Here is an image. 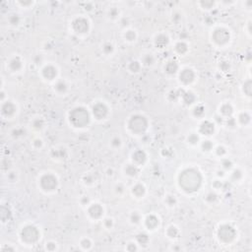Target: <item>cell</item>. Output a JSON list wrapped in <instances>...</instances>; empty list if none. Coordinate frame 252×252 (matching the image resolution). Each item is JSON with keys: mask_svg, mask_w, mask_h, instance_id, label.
<instances>
[{"mask_svg": "<svg viewBox=\"0 0 252 252\" xmlns=\"http://www.w3.org/2000/svg\"><path fill=\"white\" fill-rule=\"evenodd\" d=\"M201 183V176L198 171L194 170H186L180 174L179 184L183 190L187 192H193L198 190Z\"/></svg>", "mask_w": 252, "mask_h": 252, "instance_id": "6da1fadb", "label": "cell"}, {"mask_svg": "<svg viewBox=\"0 0 252 252\" xmlns=\"http://www.w3.org/2000/svg\"><path fill=\"white\" fill-rule=\"evenodd\" d=\"M69 120L74 127L81 128V127H85L89 124L90 116L88 111L84 107H76L72 109V111L70 112Z\"/></svg>", "mask_w": 252, "mask_h": 252, "instance_id": "7a4b0ae2", "label": "cell"}, {"mask_svg": "<svg viewBox=\"0 0 252 252\" xmlns=\"http://www.w3.org/2000/svg\"><path fill=\"white\" fill-rule=\"evenodd\" d=\"M147 126H148L147 119H146L145 116L139 115V114L133 115L132 117L130 118L129 123H128L129 129L135 134L143 133L144 131L147 129Z\"/></svg>", "mask_w": 252, "mask_h": 252, "instance_id": "3957f363", "label": "cell"}, {"mask_svg": "<svg viewBox=\"0 0 252 252\" xmlns=\"http://www.w3.org/2000/svg\"><path fill=\"white\" fill-rule=\"evenodd\" d=\"M236 235L235 229L232 226H229V225H224L220 226V229H219V238L220 240H222V242H231L235 239V237Z\"/></svg>", "mask_w": 252, "mask_h": 252, "instance_id": "277c9868", "label": "cell"}, {"mask_svg": "<svg viewBox=\"0 0 252 252\" xmlns=\"http://www.w3.org/2000/svg\"><path fill=\"white\" fill-rule=\"evenodd\" d=\"M41 186L45 191H54L57 187V178L52 174H45L41 178Z\"/></svg>", "mask_w": 252, "mask_h": 252, "instance_id": "5b68a950", "label": "cell"}, {"mask_svg": "<svg viewBox=\"0 0 252 252\" xmlns=\"http://www.w3.org/2000/svg\"><path fill=\"white\" fill-rule=\"evenodd\" d=\"M229 33L224 28H218L214 31L213 39L219 45H225L229 42Z\"/></svg>", "mask_w": 252, "mask_h": 252, "instance_id": "8992f818", "label": "cell"}, {"mask_svg": "<svg viewBox=\"0 0 252 252\" xmlns=\"http://www.w3.org/2000/svg\"><path fill=\"white\" fill-rule=\"evenodd\" d=\"M22 238L26 242H34L39 238V232L35 226H28L22 232Z\"/></svg>", "mask_w": 252, "mask_h": 252, "instance_id": "52a82bcc", "label": "cell"}, {"mask_svg": "<svg viewBox=\"0 0 252 252\" xmlns=\"http://www.w3.org/2000/svg\"><path fill=\"white\" fill-rule=\"evenodd\" d=\"M72 28L77 34H85L89 30V22L83 17L76 18L72 23Z\"/></svg>", "mask_w": 252, "mask_h": 252, "instance_id": "ba28073f", "label": "cell"}, {"mask_svg": "<svg viewBox=\"0 0 252 252\" xmlns=\"http://www.w3.org/2000/svg\"><path fill=\"white\" fill-rule=\"evenodd\" d=\"M108 109L107 105L103 103H98L93 107V113L94 116L97 119H104L107 115Z\"/></svg>", "mask_w": 252, "mask_h": 252, "instance_id": "9c48e42d", "label": "cell"}, {"mask_svg": "<svg viewBox=\"0 0 252 252\" xmlns=\"http://www.w3.org/2000/svg\"><path fill=\"white\" fill-rule=\"evenodd\" d=\"M194 77H195L194 72L189 68L183 69V70L180 72V75H179L180 82L183 83L184 85H188V84H190L191 82H193Z\"/></svg>", "mask_w": 252, "mask_h": 252, "instance_id": "30bf717a", "label": "cell"}, {"mask_svg": "<svg viewBox=\"0 0 252 252\" xmlns=\"http://www.w3.org/2000/svg\"><path fill=\"white\" fill-rule=\"evenodd\" d=\"M88 214L93 219H100L104 215V208L100 204H92L88 209Z\"/></svg>", "mask_w": 252, "mask_h": 252, "instance_id": "8fae6325", "label": "cell"}, {"mask_svg": "<svg viewBox=\"0 0 252 252\" xmlns=\"http://www.w3.org/2000/svg\"><path fill=\"white\" fill-rule=\"evenodd\" d=\"M56 75H57V70L52 65H47V66H45L42 69V76L46 80L51 81V80H53L56 77Z\"/></svg>", "mask_w": 252, "mask_h": 252, "instance_id": "7c38bea8", "label": "cell"}, {"mask_svg": "<svg viewBox=\"0 0 252 252\" xmlns=\"http://www.w3.org/2000/svg\"><path fill=\"white\" fill-rule=\"evenodd\" d=\"M200 133H202L203 135H206V136H210L214 133L215 131V125L214 123H212L210 121H204L202 124L200 125Z\"/></svg>", "mask_w": 252, "mask_h": 252, "instance_id": "4fadbf2b", "label": "cell"}, {"mask_svg": "<svg viewBox=\"0 0 252 252\" xmlns=\"http://www.w3.org/2000/svg\"><path fill=\"white\" fill-rule=\"evenodd\" d=\"M146 159H147V156H146L145 152H143L142 150H138V151L133 153V155H132V160H133L134 165H136L138 166L140 165H143Z\"/></svg>", "mask_w": 252, "mask_h": 252, "instance_id": "5bb4252c", "label": "cell"}, {"mask_svg": "<svg viewBox=\"0 0 252 252\" xmlns=\"http://www.w3.org/2000/svg\"><path fill=\"white\" fill-rule=\"evenodd\" d=\"M16 110H17L16 107L12 103H11V101H7L6 104H4L2 105V112H3V114H5L7 116L13 115L14 113L16 112Z\"/></svg>", "mask_w": 252, "mask_h": 252, "instance_id": "9a60e30c", "label": "cell"}, {"mask_svg": "<svg viewBox=\"0 0 252 252\" xmlns=\"http://www.w3.org/2000/svg\"><path fill=\"white\" fill-rule=\"evenodd\" d=\"M155 43L159 48H163V47L166 46L167 43H169V38H167V36L165 34H160L159 36H156Z\"/></svg>", "mask_w": 252, "mask_h": 252, "instance_id": "2e32d148", "label": "cell"}, {"mask_svg": "<svg viewBox=\"0 0 252 252\" xmlns=\"http://www.w3.org/2000/svg\"><path fill=\"white\" fill-rule=\"evenodd\" d=\"M145 224L149 229H155L157 228V226L159 225V219L156 216H154V215H151V216H148L146 218Z\"/></svg>", "mask_w": 252, "mask_h": 252, "instance_id": "e0dca14e", "label": "cell"}, {"mask_svg": "<svg viewBox=\"0 0 252 252\" xmlns=\"http://www.w3.org/2000/svg\"><path fill=\"white\" fill-rule=\"evenodd\" d=\"M220 112L222 113V116H226V117H231V115L233 112V108L231 104L226 103L220 107Z\"/></svg>", "mask_w": 252, "mask_h": 252, "instance_id": "ac0fdd59", "label": "cell"}, {"mask_svg": "<svg viewBox=\"0 0 252 252\" xmlns=\"http://www.w3.org/2000/svg\"><path fill=\"white\" fill-rule=\"evenodd\" d=\"M125 173L127 175H129V176L131 177H134V176H136V175H138V173H139V167H138V166L136 165H127L125 166Z\"/></svg>", "mask_w": 252, "mask_h": 252, "instance_id": "d6986e66", "label": "cell"}, {"mask_svg": "<svg viewBox=\"0 0 252 252\" xmlns=\"http://www.w3.org/2000/svg\"><path fill=\"white\" fill-rule=\"evenodd\" d=\"M145 191H146V189L144 187V185H142L140 183H138V184H136L132 187L133 195L136 196L137 198H141V197H143L144 194H145Z\"/></svg>", "mask_w": 252, "mask_h": 252, "instance_id": "ffe728a7", "label": "cell"}, {"mask_svg": "<svg viewBox=\"0 0 252 252\" xmlns=\"http://www.w3.org/2000/svg\"><path fill=\"white\" fill-rule=\"evenodd\" d=\"M237 120H238V122L241 124V125H248V124L250 123L251 117H250L249 113L246 112V111H243V112L239 113L238 117H237Z\"/></svg>", "mask_w": 252, "mask_h": 252, "instance_id": "44dd1931", "label": "cell"}, {"mask_svg": "<svg viewBox=\"0 0 252 252\" xmlns=\"http://www.w3.org/2000/svg\"><path fill=\"white\" fill-rule=\"evenodd\" d=\"M9 67L12 71H18L22 68V61L20 60L19 57L13 58L12 60L9 62Z\"/></svg>", "mask_w": 252, "mask_h": 252, "instance_id": "7402d4cb", "label": "cell"}, {"mask_svg": "<svg viewBox=\"0 0 252 252\" xmlns=\"http://www.w3.org/2000/svg\"><path fill=\"white\" fill-rule=\"evenodd\" d=\"M178 69V65L176 64V62L174 61H170L167 62L166 65L165 66V71L167 73V74H174L175 72L177 71Z\"/></svg>", "mask_w": 252, "mask_h": 252, "instance_id": "603a6c76", "label": "cell"}, {"mask_svg": "<svg viewBox=\"0 0 252 252\" xmlns=\"http://www.w3.org/2000/svg\"><path fill=\"white\" fill-rule=\"evenodd\" d=\"M54 90H55L58 94H65L66 93V91H67L66 83H65L64 81H61V80L60 81H58L55 84V86H54Z\"/></svg>", "mask_w": 252, "mask_h": 252, "instance_id": "cb8c5ba5", "label": "cell"}, {"mask_svg": "<svg viewBox=\"0 0 252 252\" xmlns=\"http://www.w3.org/2000/svg\"><path fill=\"white\" fill-rule=\"evenodd\" d=\"M187 50H188L187 45L183 42H177L176 45H175V51H176L177 53H179V54H184V53L187 52Z\"/></svg>", "mask_w": 252, "mask_h": 252, "instance_id": "d4e9b609", "label": "cell"}, {"mask_svg": "<svg viewBox=\"0 0 252 252\" xmlns=\"http://www.w3.org/2000/svg\"><path fill=\"white\" fill-rule=\"evenodd\" d=\"M155 62V57L153 56V54H145L143 56V59H142V63H143L145 66H151V65L154 64Z\"/></svg>", "mask_w": 252, "mask_h": 252, "instance_id": "484cf974", "label": "cell"}, {"mask_svg": "<svg viewBox=\"0 0 252 252\" xmlns=\"http://www.w3.org/2000/svg\"><path fill=\"white\" fill-rule=\"evenodd\" d=\"M84 183L87 185H93L94 183H96V177L94 176V174L92 173H87L83 178Z\"/></svg>", "mask_w": 252, "mask_h": 252, "instance_id": "4316f807", "label": "cell"}, {"mask_svg": "<svg viewBox=\"0 0 252 252\" xmlns=\"http://www.w3.org/2000/svg\"><path fill=\"white\" fill-rule=\"evenodd\" d=\"M166 235H169L171 238H173V237H176L178 235V229L176 226H170L169 229H167L166 231Z\"/></svg>", "mask_w": 252, "mask_h": 252, "instance_id": "83f0119b", "label": "cell"}, {"mask_svg": "<svg viewBox=\"0 0 252 252\" xmlns=\"http://www.w3.org/2000/svg\"><path fill=\"white\" fill-rule=\"evenodd\" d=\"M243 173L240 170H235L232 173V180L233 181H239L242 178Z\"/></svg>", "mask_w": 252, "mask_h": 252, "instance_id": "f1b7e54d", "label": "cell"}, {"mask_svg": "<svg viewBox=\"0 0 252 252\" xmlns=\"http://www.w3.org/2000/svg\"><path fill=\"white\" fill-rule=\"evenodd\" d=\"M141 69V64L138 61H132L129 64V70L133 73H137L139 72Z\"/></svg>", "mask_w": 252, "mask_h": 252, "instance_id": "f546056e", "label": "cell"}, {"mask_svg": "<svg viewBox=\"0 0 252 252\" xmlns=\"http://www.w3.org/2000/svg\"><path fill=\"white\" fill-rule=\"evenodd\" d=\"M43 126H45V122H43V120L42 118L34 119V121H33V127H34L35 129L41 130L43 128Z\"/></svg>", "mask_w": 252, "mask_h": 252, "instance_id": "4dcf8cb0", "label": "cell"}, {"mask_svg": "<svg viewBox=\"0 0 252 252\" xmlns=\"http://www.w3.org/2000/svg\"><path fill=\"white\" fill-rule=\"evenodd\" d=\"M124 38L128 42H134L136 39V33L132 30H129L124 34Z\"/></svg>", "mask_w": 252, "mask_h": 252, "instance_id": "1f68e13d", "label": "cell"}, {"mask_svg": "<svg viewBox=\"0 0 252 252\" xmlns=\"http://www.w3.org/2000/svg\"><path fill=\"white\" fill-rule=\"evenodd\" d=\"M130 221H131V222H133L135 225L139 224L141 222V215L138 213V212H132V214H131V216H130Z\"/></svg>", "mask_w": 252, "mask_h": 252, "instance_id": "d6a6232c", "label": "cell"}, {"mask_svg": "<svg viewBox=\"0 0 252 252\" xmlns=\"http://www.w3.org/2000/svg\"><path fill=\"white\" fill-rule=\"evenodd\" d=\"M137 241L140 244H144V245H146V244L149 242V237L146 233H139V235H137Z\"/></svg>", "mask_w": 252, "mask_h": 252, "instance_id": "836d02e7", "label": "cell"}, {"mask_svg": "<svg viewBox=\"0 0 252 252\" xmlns=\"http://www.w3.org/2000/svg\"><path fill=\"white\" fill-rule=\"evenodd\" d=\"M218 200V195L216 194L215 192H209L208 194L206 195V201L209 203H216Z\"/></svg>", "mask_w": 252, "mask_h": 252, "instance_id": "e575fe53", "label": "cell"}, {"mask_svg": "<svg viewBox=\"0 0 252 252\" xmlns=\"http://www.w3.org/2000/svg\"><path fill=\"white\" fill-rule=\"evenodd\" d=\"M165 202H166V204L167 206L173 207V206L175 205V204H176V198H175L174 195H167L166 197Z\"/></svg>", "mask_w": 252, "mask_h": 252, "instance_id": "d590c367", "label": "cell"}, {"mask_svg": "<svg viewBox=\"0 0 252 252\" xmlns=\"http://www.w3.org/2000/svg\"><path fill=\"white\" fill-rule=\"evenodd\" d=\"M185 98H187V101H184V103H185L186 104H191L193 103V101H195L194 95H193L192 93H189V92L185 93V94L183 95V100H185Z\"/></svg>", "mask_w": 252, "mask_h": 252, "instance_id": "8d00e7d4", "label": "cell"}, {"mask_svg": "<svg viewBox=\"0 0 252 252\" xmlns=\"http://www.w3.org/2000/svg\"><path fill=\"white\" fill-rule=\"evenodd\" d=\"M113 49H114V47H113V45H111V43H104V45L103 46V51L104 54H107V55H108V54H110L113 52Z\"/></svg>", "mask_w": 252, "mask_h": 252, "instance_id": "74e56055", "label": "cell"}, {"mask_svg": "<svg viewBox=\"0 0 252 252\" xmlns=\"http://www.w3.org/2000/svg\"><path fill=\"white\" fill-rule=\"evenodd\" d=\"M118 15H119V11H118L117 8H116V7H112V8L109 9V11H108V16H109V18H110V19L114 20V19H116V18L118 17Z\"/></svg>", "mask_w": 252, "mask_h": 252, "instance_id": "f35d334b", "label": "cell"}, {"mask_svg": "<svg viewBox=\"0 0 252 252\" xmlns=\"http://www.w3.org/2000/svg\"><path fill=\"white\" fill-rule=\"evenodd\" d=\"M232 166H233V163L231 160H229V159H226L224 160L222 162V169L226 170H232Z\"/></svg>", "mask_w": 252, "mask_h": 252, "instance_id": "ab89813d", "label": "cell"}, {"mask_svg": "<svg viewBox=\"0 0 252 252\" xmlns=\"http://www.w3.org/2000/svg\"><path fill=\"white\" fill-rule=\"evenodd\" d=\"M187 141H188V143H190V144H192V145H195V144H197L198 143V141H199V137H198V135L197 134H190L188 136V138H187Z\"/></svg>", "mask_w": 252, "mask_h": 252, "instance_id": "60d3db41", "label": "cell"}, {"mask_svg": "<svg viewBox=\"0 0 252 252\" xmlns=\"http://www.w3.org/2000/svg\"><path fill=\"white\" fill-rule=\"evenodd\" d=\"M202 149L203 151L205 152H210L212 149H213V144H212L211 141H204L202 143Z\"/></svg>", "mask_w": 252, "mask_h": 252, "instance_id": "b9f144b4", "label": "cell"}, {"mask_svg": "<svg viewBox=\"0 0 252 252\" xmlns=\"http://www.w3.org/2000/svg\"><path fill=\"white\" fill-rule=\"evenodd\" d=\"M110 145L112 146L113 148H119L120 146H121V139H120L119 137H113L111 139L110 142Z\"/></svg>", "mask_w": 252, "mask_h": 252, "instance_id": "7bdbcfd3", "label": "cell"}, {"mask_svg": "<svg viewBox=\"0 0 252 252\" xmlns=\"http://www.w3.org/2000/svg\"><path fill=\"white\" fill-rule=\"evenodd\" d=\"M243 90H244V93H245L246 96L250 97L251 96V82L248 80L246 83H244V86H243Z\"/></svg>", "mask_w": 252, "mask_h": 252, "instance_id": "ee69618b", "label": "cell"}, {"mask_svg": "<svg viewBox=\"0 0 252 252\" xmlns=\"http://www.w3.org/2000/svg\"><path fill=\"white\" fill-rule=\"evenodd\" d=\"M9 23L11 25H14V26H16L20 23V17L18 15H11L9 17Z\"/></svg>", "mask_w": 252, "mask_h": 252, "instance_id": "f6af8a7d", "label": "cell"}, {"mask_svg": "<svg viewBox=\"0 0 252 252\" xmlns=\"http://www.w3.org/2000/svg\"><path fill=\"white\" fill-rule=\"evenodd\" d=\"M204 107L199 105V107H196L194 108V110H193V113H194V115L197 116V117H200V116H202L204 114Z\"/></svg>", "mask_w": 252, "mask_h": 252, "instance_id": "bcb514c9", "label": "cell"}, {"mask_svg": "<svg viewBox=\"0 0 252 252\" xmlns=\"http://www.w3.org/2000/svg\"><path fill=\"white\" fill-rule=\"evenodd\" d=\"M216 154L219 157H222L226 154V150L225 147H222V146H218L217 149H216Z\"/></svg>", "mask_w": 252, "mask_h": 252, "instance_id": "7dc6e473", "label": "cell"}, {"mask_svg": "<svg viewBox=\"0 0 252 252\" xmlns=\"http://www.w3.org/2000/svg\"><path fill=\"white\" fill-rule=\"evenodd\" d=\"M226 126L229 127V128H233V127L236 126V120L232 117H229L226 119Z\"/></svg>", "mask_w": 252, "mask_h": 252, "instance_id": "c3c4849f", "label": "cell"}, {"mask_svg": "<svg viewBox=\"0 0 252 252\" xmlns=\"http://www.w3.org/2000/svg\"><path fill=\"white\" fill-rule=\"evenodd\" d=\"M104 226L107 229L112 228V226H113V220H112V219H110V218L104 219Z\"/></svg>", "mask_w": 252, "mask_h": 252, "instance_id": "681fc988", "label": "cell"}, {"mask_svg": "<svg viewBox=\"0 0 252 252\" xmlns=\"http://www.w3.org/2000/svg\"><path fill=\"white\" fill-rule=\"evenodd\" d=\"M115 191L117 194H122V193L124 192V186L121 184V183H118V184H116L115 186Z\"/></svg>", "mask_w": 252, "mask_h": 252, "instance_id": "f907efd6", "label": "cell"}, {"mask_svg": "<svg viewBox=\"0 0 252 252\" xmlns=\"http://www.w3.org/2000/svg\"><path fill=\"white\" fill-rule=\"evenodd\" d=\"M200 4L202 5L203 7H208V8H212V7L214 6L215 4V2L213 1H205V2H200Z\"/></svg>", "mask_w": 252, "mask_h": 252, "instance_id": "816d5d0a", "label": "cell"}, {"mask_svg": "<svg viewBox=\"0 0 252 252\" xmlns=\"http://www.w3.org/2000/svg\"><path fill=\"white\" fill-rule=\"evenodd\" d=\"M81 245L84 247V248H90V246H91V241L89 239H87V238H85V239H83L82 241H81Z\"/></svg>", "mask_w": 252, "mask_h": 252, "instance_id": "f5cc1de1", "label": "cell"}, {"mask_svg": "<svg viewBox=\"0 0 252 252\" xmlns=\"http://www.w3.org/2000/svg\"><path fill=\"white\" fill-rule=\"evenodd\" d=\"M33 145L35 146L36 148H41L42 146V139H35L34 140V142H33Z\"/></svg>", "mask_w": 252, "mask_h": 252, "instance_id": "db71d44e", "label": "cell"}, {"mask_svg": "<svg viewBox=\"0 0 252 252\" xmlns=\"http://www.w3.org/2000/svg\"><path fill=\"white\" fill-rule=\"evenodd\" d=\"M213 187L215 189H220L222 187V182L221 181H219V180H216V181H214V183H213Z\"/></svg>", "mask_w": 252, "mask_h": 252, "instance_id": "11a10c76", "label": "cell"}, {"mask_svg": "<svg viewBox=\"0 0 252 252\" xmlns=\"http://www.w3.org/2000/svg\"><path fill=\"white\" fill-rule=\"evenodd\" d=\"M244 5L246 6V8L250 9V8H252V1H251V0H248V1H245V2H244Z\"/></svg>", "mask_w": 252, "mask_h": 252, "instance_id": "9f6ffc18", "label": "cell"}, {"mask_svg": "<svg viewBox=\"0 0 252 252\" xmlns=\"http://www.w3.org/2000/svg\"><path fill=\"white\" fill-rule=\"evenodd\" d=\"M20 4H22L23 6H26V5H31V4H33V2H20Z\"/></svg>", "mask_w": 252, "mask_h": 252, "instance_id": "6f0895ef", "label": "cell"}]
</instances>
